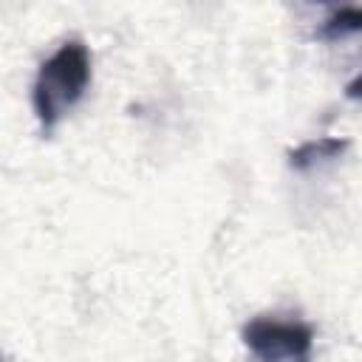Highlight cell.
I'll use <instances>...</instances> for the list:
<instances>
[{
    "instance_id": "3957f363",
    "label": "cell",
    "mask_w": 362,
    "mask_h": 362,
    "mask_svg": "<svg viewBox=\"0 0 362 362\" xmlns=\"http://www.w3.org/2000/svg\"><path fill=\"white\" fill-rule=\"evenodd\" d=\"M348 147H351L348 139H334V136L311 139V141H303L300 147L288 150V167L297 170V173H308V170H314L317 164H325V161L339 158Z\"/></svg>"
},
{
    "instance_id": "6da1fadb",
    "label": "cell",
    "mask_w": 362,
    "mask_h": 362,
    "mask_svg": "<svg viewBox=\"0 0 362 362\" xmlns=\"http://www.w3.org/2000/svg\"><path fill=\"white\" fill-rule=\"evenodd\" d=\"M90 85V51L82 40L62 42L37 71L31 88L34 116L42 133H51Z\"/></svg>"
},
{
    "instance_id": "277c9868",
    "label": "cell",
    "mask_w": 362,
    "mask_h": 362,
    "mask_svg": "<svg viewBox=\"0 0 362 362\" xmlns=\"http://www.w3.org/2000/svg\"><path fill=\"white\" fill-rule=\"evenodd\" d=\"M359 28H362V11L356 6H345V8L331 11L317 25V37L320 40H328V42H337V40H345V37L356 34Z\"/></svg>"
},
{
    "instance_id": "7a4b0ae2",
    "label": "cell",
    "mask_w": 362,
    "mask_h": 362,
    "mask_svg": "<svg viewBox=\"0 0 362 362\" xmlns=\"http://www.w3.org/2000/svg\"><path fill=\"white\" fill-rule=\"evenodd\" d=\"M240 337L257 362H311L314 354V328L303 320L260 314L240 328Z\"/></svg>"
},
{
    "instance_id": "5b68a950",
    "label": "cell",
    "mask_w": 362,
    "mask_h": 362,
    "mask_svg": "<svg viewBox=\"0 0 362 362\" xmlns=\"http://www.w3.org/2000/svg\"><path fill=\"white\" fill-rule=\"evenodd\" d=\"M0 362H6V356H3V354H0Z\"/></svg>"
}]
</instances>
